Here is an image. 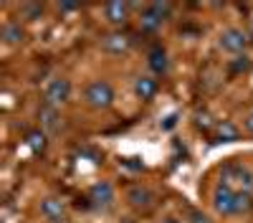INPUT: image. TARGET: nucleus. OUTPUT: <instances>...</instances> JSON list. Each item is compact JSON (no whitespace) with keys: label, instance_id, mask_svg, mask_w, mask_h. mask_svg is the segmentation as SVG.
Segmentation results:
<instances>
[{"label":"nucleus","instance_id":"6e6552de","mask_svg":"<svg viewBox=\"0 0 253 223\" xmlns=\"http://www.w3.org/2000/svg\"><path fill=\"white\" fill-rule=\"evenodd\" d=\"M101 48L107 53H126L132 48V38L126 33H109L101 38Z\"/></svg>","mask_w":253,"mask_h":223},{"label":"nucleus","instance_id":"4be33fe9","mask_svg":"<svg viewBox=\"0 0 253 223\" xmlns=\"http://www.w3.org/2000/svg\"><path fill=\"white\" fill-rule=\"evenodd\" d=\"M58 8H61V10H76L79 5H76V3H61Z\"/></svg>","mask_w":253,"mask_h":223},{"label":"nucleus","instance_id":"423d86ee","mask_svg":"<svg viewBox=\"0 0 253 223\" xmlns=\"http://www.w3.org/2000/svg\"><path fill=\"white\" fill-rule=\"evenodd\" d=\"M218 46H220V51H225V53H233V56H241L246 48H248V33L243 31V28H225L223 33H220V38H218Z\"/></svg>","mask_w":253,"mask_h":223},{"label":"nucleus","instance_id":"9b49d317","mask_svg":"<svg viewBox=\"0 0 253 223\" xmlns=\"http://www.w3.org/2000/svg\"><path fill=\"white\" fill-rule=\"evenodd\" d=\"M129 10H132V5L129 3H119V0H112V3L104 5V13H107V20L112 26H122L126 20V15H129Z\"/></svg>","mask_w":253,"mask_h":223},{"label":"nucleus","instance_id":"9d476101","mask_svg":"<svg viewBox=\"0 0 253 223\" xmlns=\"http://www.w3.org/2000/svg\"><path fill=\"white\" fill-rule=\"evenodd\" d=\"M147 64H150L155 76H165L167 71H170V58H167V51L162 46L150 48V53H147Z\"/></svg>","mask_w":253,"mask_h":223},{"label":"nucleus","instance_id":"f03ea898","mask_svg":"<svg viewBox=\"0 0 253 223\" xmlns=\"http://www.w3.org/2000/svg\"><path fill=\"white\" fill-rule=\"evenodd\" d=\"M84 99H86V104L91 109H109L114 104V89H112L109 81L96 79V81H91V84L86 87Z\"/></svg>","mask_w":253,"mask_h":223},{"label":"nucleus","instance_id":"1a4fd4ad","mask_svg":"<svg viewBox=\"0 0 253 223\" xmlns=\"http://www.w3.org/2000/svg\"><path fill=\"white\" fill-rule=\"evenodd\" d=\"M41 216L51 223H63L66 218V208H63V200L58 198H43L41 200Z\"/></svg>","mask_w":253,"mask_h":223},{"label":"nucleus","instance_id":"5701e85b","mask_svg":"<svg viewBox=\"0 0 253 223\" xmlns=\"http://www.w3.org/2000/svg\"><path fill=\"white\" fill-rule=\"evenodd\" d=\"M162 223H182V221H180V218H175V216H167Z\"/></svg>","mask_w":253,"mask_h":223},{"label":"nucleus","instance_id":"4468645a","mask_svg":"<svg viewBox=\"0 0 253 223\" xmlns=\"http://www.w3.org/2000/svg\"><path fill=\"white\" fill-rule=\"evenodd\" d=\"M126 200H129L134 208H150V206H152V200H155V195H152L150 188L134 185V188H129V193H126Z\"/></svg>","mask_w":253,"mask_h":223},{"label":"nucleus","instance_id":"0eeeda50","mask_svg":"<svg viewBox=\"0 0 253 223\" xmlns=\"http://www.w3.org/2000/svg\"><path fill=\"white\" fill-rule=\"evenodd\" d=\"M89 200H91L94 208H109L114 203V188L109 182H96L89 190Z\"/></svg>","mask_w":253,"mask_h":223},{"label":"nucleus","instance_id":"f8f14e48","mask_svg":"<svg viewBox=\"0 0 253 223\" xmlns=\"http://www.w3.org/2000/svg\"><path fill=\"white\" fill-rule=\"evenodd\" d=\"M157 79L155 76H137L134 79V94L142 99V101H150V99H155V94H157Z\"/></svg>","mask_w":253,"mask_h":223},{"label":"nucleus","instance_id":"f257e3e1","mask_svg":"<svg viewBox=\"0 0 253 223\" xmlns=\"http://www.w3.org/2000/svg\"><path fill=\"white\" fill-rule=\"evenodd\" d=\"M213 206L220 216H241L248 213L253 206V195L246 190H236L225 185V182H218L213 190Z\"/></svg>","mask_w":253,"mask_h":223},{"label":"nucleus","instance_id":"dca6fc26","mask_svg":"<svg viewBox=\"0 0 253 223\" xmlns=\"http://www.w3.org/2000/svg\"><path fill=\"white\" fill-rule=\"evenodd\" d=\"M26 145H28L31 152L41 155V152L46 150V145H48V142H46V132H43V130H31V132L26 134Z\"/></svg>","mask_w":253,"mask_h":223},{"label":"nucleus","instance_id":"6ab92c4d","mask_svg":"<svg viewBox=\"0 0 253 223\" xmlns=\"http://www.w3.org/2000/svg\"><path fill=\"white\" fill-rule=\"evenodd\" d=\"M23 10H26L28 20H36V18H38L41 13H43V5H38V3H33V5H26Z\"/></svg>","mask_w":253,"mask_h":223},{"label":"nucleus","instance_id":"412c9836","mask_svg":"<svg viewBox=\"0 0 253 223\" xmlns=\"http://www.w3.org/2000/svg\"><path fill=\"white\" fill-rule=\"evenodd\" d=\"M248 64H251V61H248V56H238V64H236V69H248Z\"/></svg>","mask_w":253,"mask_h":223},{"label":"nucleus","instance_id":"7ed1b4c3","mask_svg":"<svg viewBox=\"0 0 253 223\" xmlns=\"http://www.w3.org/2000/svg\"><path fill=\"white\" fill-rule=\"evenodd\" d=\"M220 182H225V185L236 188V190L253 193V173L246 165H241V162H228V165L223 168Z\"/></svg>","mask_w":253,"mask_h":223},{"label":"nucleus","instance_id":"aec40b11","mask_svg":"<svg viewBox=\"0 0 253 223\" xmlns=\"http://www.w3.org/2000/svg\"><path fill=\"white\" fill-rule=\"evenodd\" d=\"M243 127H246V132H248V134H253V112H248V114H246Z\"/></svg>","mask_w":253,"mask_h":223},{"label":"nucleus","instance_id":"20e7f679","mask_svg":"<svg viewBox=\"0 0 253 223\" xmlns=\"http://www.w3.org/2000/svg\"><path fill=\"white\" fill-rule=\"evenodd\" d=\"M69 96H71V81L63 79V76H56V79L48 81L46 89H43V104L58 109L61 104L69 101Z\"/></svg>","mask_w":253,"mask_h":223},{"label":"nucleus","instance_id":"ddd939ff","mask_svg":"<svg viewBox=\"0 0 253 223\" xmlns=\"http://www.w3.org/2000/svg\"><path fill=\"white\" fill-rule=\"evenodd\" d=\"M38 122H41V127H43L46 132H56L61 127V112L56 107L43 104V107L38 109Z\"/></svg>","mask_w":253,"mask_h":223},{"label":"nucleus","instance_id":"2eb2a0df","mask_svg":"<svg viewBox=\"0 0 253 223\" xmlns=\"http://www.w3.org/2000/svg\"><path fill=\"white\" fill-rule=\"evenodd\" d=\"M238 137H241V132H238V127L233 125V122H228V119L218 122V127H215V139L218 142H236Z\"/></svg>","mask_w":253,"mask_h":223},{"label":"nucleus","instance_id":"a211bd4d","mask_svg":"<svg viewBox=\"0 0 253 223\" xmlns=\"http://www.w3.org/2000/svg\"><path fill=\"white\" fill-rule=\"evenodd\" d=\"M187 221H190V223H213V221H210V216H205L203 211H195V208L190 211Z\"/></svg>","mask_w":253,"mask_h":223},{"label":"nucleus","instance_id":"f3484780","mask_svg":"<svg viewBox=\"0 0 253 223\" xmlns=\"http://www.w3.org/2000/svg\"><path fill=\"white\" fill-rule=\"evenodd\" d=\"M23 38H26V31H23V26H20V23H8V26H3V41H5L8 46L20 44Z\"/></svg>","mask_w":253,"mask_h":223},{"label":"nucleus","instance_id":"39448f33","mask_svg":"<svg viewBox=\"0 0 253 223\" xmlns=\"http://www.w3.org/2000/svg\"><path fill=\"white\" fill-rule=\"evenodd\" d=\"M167 13H170V5L167 3H150L142 8V15H139V28L147 31V33H155L157 28H162Z\"/></svg>","mask_w":253,"mask_h":223}]
</instances>
